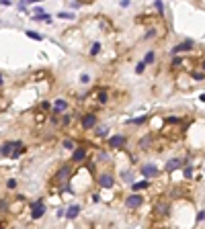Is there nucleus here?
<instances>
[{"label":"nucleus","instance_id":"473e14b6","mask_svg":"<svg viewBox=\"0 0 205 229\" xmlns=\"http://www.w3.org/2000/svg\"><path fill=\"white\" fill-rule=\"evenodd\" d=\"M203 70H205V61H203Z\"/></svg>","mask_w":205,"mask_h":229},{"label":"nucleus","instance_id":"cd10ccee","mask_svg":"<svg viewBox=\"0 0 205 229\" xmlns=\"http://www.w3.org/2000/svg\"><path fill=\"white\" fill-rule=\"evenodd\" d=\"M82 82H84V84H86V82H90V78H88V74H82V78H80Z\"/></svg>","mask_w":205,"mask_h":229},{"label":"nucleus","instance_id":"4be33fe9","mask_svg":"<svg viewBox=\"0 0 205 229\" xmlns=\"http://www.w3.org/2000/svg\"><path fill=\"white\" fill-rule=\"evenodd\" d=\"M144 70H146V63H144V61H140V63H137V68H135V72H137V74H142Z\"/></svg>","mask_w":205,"mask_h":229},{"label":"nucleus","instance_id":"72a5a7b5","mask_svg":"<svg viewBox=\"0 0 205 229\" xmlns=\"http://www.w3.org/2000/svg\"><path fill=\"white\" fill-rule=\"evenodd\" d=\"M0 229H2V227H0Z\"/></svg>","mask_w":205,"mask_h":229},{"label":"nucleus","instance_id":"bb28decb","mask_svg":"<svg viewBox=\"0 0 205 229\" xmlns=\"http://www.w3.org/2000/svg\"><path fill=\"white\" fill-rule=\"evenodd\" d=\"M191 174H193V170H191V168H185V176L191 178Z\"/></svg>","mask_w":205,"mask_h":229},{"label":"nucleus","instance_id":"f8f14e48","mask_svg":"<svg viewBox=\"0 0 205 229\" xmlns=\"http://www.w3.org/2000/svg\"><path fill=\"white\" fill-rule=\"evenodd\" d=\"M14 145H17V143H4V145H2V149H0V151H2V153H4V156H8V153H10V151H12V147H14Z\"/></svg>","mask_w":205,"mask_h":229},{"label":"nucleus","instance_id":"1a4fd4ad","mask_svg":"<svg viewBox=\"0 0 205 229\" xmlns=\"http://www.w3.org/2000/svg\"><path fill=\"white\" fill-rule=\"evenodd\" d=\"M181 164H183L181 160H170V162L166 164V170H168V172H172V170H176V168H178Z\"/></svg>","mask_w":205,"mask_h":229},{"label":"nucleus","instance_id":"ddd939ff","mask_svg":"<svg viewBox=\"0 0 205 229\" xmlns=\"http://www.w3.org/2000/svg\"><path fill=\"white\" fill-rule=\"evenodd\" d=\"M70 176V172H68V168H62L60 172H58V180H64V178H68Z\"/></svg>","mask_w":205,"mask_h":229},{"label":"nucleus","instance_id":"5701e85b","mask_svg":"<svg viewBox=\"0 0 205 229\" xmlns=\"http://www.w3.org/2000/svg\"><path fill=\"white\" fill-rule=\"evenodd\" d=\"M158 213H164V215H166V213H168V207H166V205H158Z\"/></svg>","mask_w":205,"mask_h":229},{"label":"nucleus","instance_id":"20e7f679","mask_svg":"<svg viewBox=\"0 0 205 229\" xmlns=\"http://www.w3.org/2000/svg\"><path fill=\"white\" fill-rule=\"evenodd\" d=\"M142 174H144V176H148V178H154V176H158V168H156V166H152V164H148V166H144V168H142Z\"/></svg>","mask_w":205,"mask_h":229},{"label":"nucleus","instance_id":"2f4dec72","mask_svg":"<svg viewBox=\"0 0 205 229\" xmlns=\"http://www.w3.org/2000/svg\"><path fill=\"white\" fill-rule=\"evenodd\" d=\"M0 84H2V76H0Z\"/></svg>","mask_w":205,"mask_h":229},{"label":"nucleus","instance_id":"412c9836","mask_svg":"<svg viewBox=\"0 0 205 229\" xmlns=\"http://www.w3.org/2000/svg\"><path fill=\"white\" fill-rule=\"evenodd\" d=\"M58 16H60V19H74V14H72V12H60Z\"/></svg>","mask_w":205,"mask_h":229},{"label":"nucleus","instance_id":"393cba45","mask_svg":"<svg viewBox=\"0 0 205 229\" xmlns=\"http://www.w3.org/2000/svg\"><path fill=\"white\" fill-rule=\"evenodd\" d=\"M193 78L199 82V80H203V74H197V72H195V74H193Z\"/></svg>","mask_w":205,"mask_h":229},{"label":"nucleus","instance_id":"a878e982","mask_svg":"<svg viewBox=\"0 0 205 229\" xmlns=\"http://www.w3.org/2000/svg\"><path fill=\"white\" fill-rule=\"evenodd\" d=\"M96 133H99V135H107V129H105V127H101V129H96Z\"/></svg>","mask_w":205,"mask_h":229},{"label":"nucleus","instance_id":"a211bd4d","mask_svg":"<svg viewBox=\"0 0 205 229\" xmlns=\"http://www.w3.org/2000/svg\"><path fill=\"white\" fill-rule=\"evenodd\" d=\"M99 51H101V43H94V45H92V49H90V55H96Z\"/></svg>","mask_w":205,"mask_h":229},{"label":"nucleus","instance_id":"b1692460","mask_svg":"<svg viewBox=\"0 0 205 229\" xmlns=\"http://www.w3.org/2000/svg\"><path fill=\"white\" fill-rule=\"evenodd\" d=\"M6 186H8V188H14V186H17V180H12V178H10V180L6 182Z\"/></svg>","mask_w":205,"mask_h":229},{"label":"nucleus","instance_id":"f03ea898","mask_svg":"<svg viewBox=\"0 0 205 229\" xmlns=\"http://www.w3.org/2000/svg\"><path fill=\"white\" fill-rule=\"evenodd\" d=\"M43 211H45L43 203H41V200H37V203L31 207V217H33V219H39L41 215H43Z\"/></svg>","mask_w":205,"mask_h":229},{"label":"nucleus","instance_id":"7c9ffc66","mask_svg":"<svg viewBox=\"0 0 205 229\" xmlns=\"http://www.w3.org/2000/svg\"><path fill=\"white\" fill-rule=\"evenodd\" d=\"M201 100H203V102H205V94H201Z\"/></svg>","mask_w":205,"mask_h":229},{"label":"nucleus","instance_id":"f257e3e1","mask_svg":"<svg viewBox=\"0 0 205 229\" xmlns=\"http://www.w3.org/2000/svg\"><path fill=\"white\" fill-rule=\"evenodd\" d=\"M94 125H96V117H94L92 113H88V115L82 117V127H84V129H92Z\"/></svg>","mask_w":205,"mask_h":229},{"label":"nucleus","instance_id":"dca6fc26","mask_svg":"<svg viewBox=\"0 0 205 229\" xmlns=\"http://www.w3.org/2000/svg\"><path fill=\"white\" fill-rule=\"evenodd\" d=\"M154 61V53L150 51V53H146V57H144V63H152Z\"/></svg>","mask_w":205,"mask_h":229},{"label":"nucleus","instance_id":"c756f323","mask_svg":"<svg viewBox=\"0 0 205 229\" xmlns=\"http://www.w3.org/2000/svg\"><path fill=\"white\" fill-rule=\"evenodd\" d=\"M144 121H146V119H144V117H142V119H133V123H135V125H142V123H144Z\"/></svg>","mask_w":205,"mask_h":229},{"label":"nucleus","instance_id":"6e6552de","mask_svg":"<svg viewBox=\"0 0 205 229\" xmlns=\"http://www.w3.org/2000/svg\"><path fill=\"white\" fill-rule=\"evenodd\" d=\"M66 100H55V104H53V111L55 113H62V111H66Z\"/></svg>","mask_w":205,"mask_h":229},{"label":"nucleus","instance_id":"6ab92c4d","mask_svg":"<svg viewBox=\"0 0 205 229\" xmlns=\"http://www.w3.org/2000/svg\"><path fill=\"white\" fill-rule=\"evenodd\" d=\"M121 176H123V180H125V182H133V176H131L129 172H123Z\"/></svg>","mask_w":205,"mask_h":229},{"label":"nucleus","instance_id":"9b49d317","mask_svg":"<svg viewBox=\"0 0 205 229\" xmlns=\"http://www.w3.org/2000/svg\"><path fill=\"white\" fill-rule=\"evenodd\" d=\"M84 156H86V151L80 147V149H76V151H74V156H72V158H74L76 162H80V160H84Z\"/></svg>","mask_w":205,"mask_h":229},{"label":"nucleus","instance_id":"0eeeda50","mask_svg":"<svg viewBox=\"0 0 205 229\" xmlns=\"http://www.w3.org/2000/svg\"><path fill=\"white\" fill-rule=\"evenodd\" d=\"M191 45H193L191 41H185V43H178L176 47H172V53H178V51H189V49H191Z\"/></svg>","mask_w":205,"mask_h":229},{"label":"nucleus","instance_id":"7ed1b4c3","mask_svg":"<svg viewBox=\"0 0 205 229\" xmlns=\"http://www.w3.org/2000/svg\"><path fill=\"white\" fill-rule=\"evenodd\" d=\"M140 205H142V196L140 194H129L127 196V207L129 209H137Z\"/></svg>","mask_w":205,"mask_h":229},{"label":"nucleus","instance_id":"4468645a","mask_svg":"<svg viewBox=\"0 0 205 229\" xmlns=\"http://www.w3.org/2000/svg\"><path fill=\"white\" fill-rule=\"evenodd\" d=\"M150 143H152V139H150V137H144L142 141H140V147H144V149H146V147H150Z\"/></svg>","mask_w":205,"mask_h":229},{"label":"nucleus","instance_id":"2eb2a0df","mask_svg":"<svg viewBox=\"0 0 205 229\" xmlns=\"http://www.w3.org/2000/svg\"><path fill=\"white\" fill-rule=\"evenodd\" d=\"M146 186H148V180H146V182H135L133 184V190H142V188H146Z\"/></svg>","mask_w":205,"mask_h":229},{"label":"nucleus","instance_id":"39448f33","mask_svg":"<svg viewBox=\"0 0 205 229\" xmlns=\"http://www.w3.org/2000/svg\"><path fill=\"white\" fill-rule=\"evenodd\" d=\"M113 182H115V180H113V176H109V174H103V176L99 178V184H101L103 188H111Z\"/></svg>","mask_w":205,"mask_h":229},{"label":"nucleus","instance_id":"f3484780","mask_svg":"<svg viewBox=\"0 0 205 229\" xmlns=\"http://www.w3.org/2000/svg\"><path fill=\"white\" fill-rule=\"evenodd\" d=\"M62 145H64L66 149H72V147H74V141H72V139H64V143H62Z\"/></svg>","mask_w":205,"mask_h":229},{"label":"nucleus","instance_id":"aec40b11","mask_svg":"<svg viewBox=\"0 0 205 229\" xmlns=\"http://www.w3.org/2000/svg\"><path fill=\"white\" fill-rule=\"evenodd\" d=\"M27 37H31V39H37V41L41 39V35H39V33H33V31H27Z\"/></svg>","mask_w":205,"mask_h":229},{"label":"nucleus","instance_id":"c85d7f7f","mask_svg":"<svg viewBox=\"0 0 205 229\" xmlns=\"http://www.w3.org/2000/svg\"><path fill=\"white\" fill-rule=\"evenodd\" d=\"M99 98H101V102H105V100H107V94H105V92H101V94H99Z\"/></svg>","mask_w":205,"mask_h":229},{"label":"nucleus","instance_id":"9d476101","mask_svg":"<svg viewBox=\"0 0 205 229\" xmlns=\"http://www.w3.org/2000/svg\"><path fill=\"white\" fill-rule=\"evenodd\" d=\"M78 211H80V207H78V205H72V207L68 209V213H66V215H68L70 219H74V217L78 215Z\"/></svg>","mask_w":205,"mask_h":229},{"label":"nucleus","instance_id":"423d86ee","mask_svg":"<svg viewBox=\"0 0 205 229\" xmlns=\"http://www.w3.org/2000/svg\"><path fill=\"white\" fill-rule=\"evenodd\" d=\"M123 143H125V137H123V135H115V137L109 139V145H111V147H123Z\"/></svg>","mask_w":205,"mask_h":229}]
</instances>
